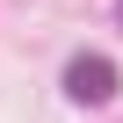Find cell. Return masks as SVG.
Returning <instances> with one entry per match:
<instances>
[{
  "instance_id": "2",
  "label": "cell",
  "mask_w": 123,
  "mask_h": 123,
  "mask_svg": "<svg viewBox=\"0 0 123 123\" xmlns=\"http://www.w3.org/2000/svg\"><path fill=\"white\" fill-rule=\"evenodd\" d=\"M116 22H123V7H116Z\"/></svg>"
},
{
  "instance_id": "1",
  "label": "cell",
  "mask_w": 123,
  "mask_h": 123,
  "mask_svg": "<svg viewBox=\"0 0 123 123\" xmlns=\"http://www.w3.org/2000/svg\"><path fill=\"white\" fill-rule=\"evenodd\" d=\"M116 80H123V73L109 65L101 51H80L73 65H65V94H73L80 109H94V101H109V94H116Z\"/></svg>"
}]
</instances>
